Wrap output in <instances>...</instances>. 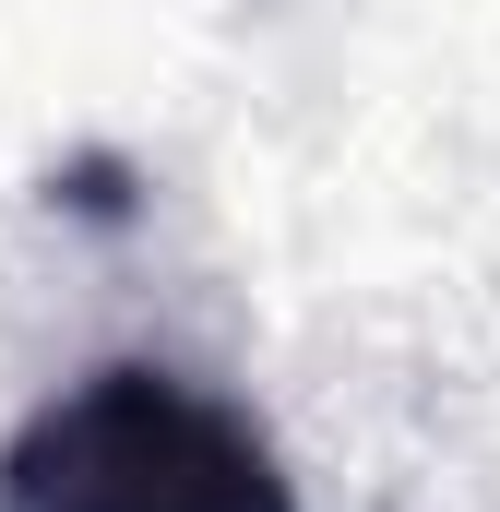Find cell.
Masks as SVG:
<instances>
[{"label":"cell","mask_w":500,"mask_h":512,"mask_svg":"<svg viewBox=\"0 0 500 512\" xmlns=\"http://www.w3.org/2000/svg\"><path fill=\"white\" fill-rule=\"evenodd\" d=\"M0 512H298V477L215 382L108 358L0 441Z\"/></svg>","instance_id":"obj_1"}]
</instances>
